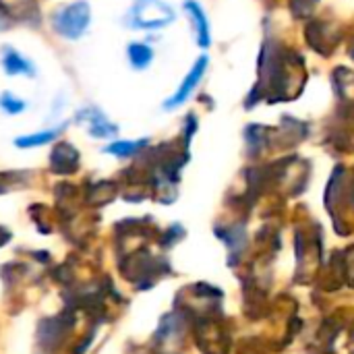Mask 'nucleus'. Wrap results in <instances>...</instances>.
<instances>
[{
	"label": "nucleus",
	"mask_w": 354,
	"mask_h": 354,
	"mask_svg": "<svg viewBox=\"0 0 354 354\" xmlns=\"http://www.w3.org/2000/svg\"><path fill=\"white\" fill-rule=\"evenodd\" d=\"M75 120H77L79 124H85L87 133H89L91 137H97V139L114 137L116 131H118V127H116L114 122H110V120L106 118V114H104L100 108H95V106H83V108L77 112Z\"/></svg>",
	"instance_id": "5"
},
{
	"label": "nucleus",
	"mask_w": 354,
	"mask_h": 354,
	"mask_svg": "<svg viewBox=\"0 0 354 354\" xmlns=\"http://www.w3.org/2000/svg\"><path fill=\"white\" fill-rule=\"evenodd\" d=\"M48 214H50V209L46 205H41V203H35V205L29 207V216H31V220L35 222V226H37V230L41 234L52 232V222H50Z\"/></svg>",
	"instance_id": "14"
},
{
	"label": "nucleus",
	"mask_w": 354,
	"mask_h": 354,
	"mask_svg": "<svg viewBox=\"0 0 354 354\" xmlns=\"http://www.w3.org/2000/svg\"><path fill=\"white\" fill-rule=\"evenodd\" d=\"M12 21L37 25L39 23V8L35 0H0Z\"/></svg>",
	"instance_id": "7"
},
{
	"label": "nucleus",
	"mask_w": 354,
	"mask_h": 354,
	"mask_svg": "<svg viewBox=\"0 0 354 354\" xmlns=\"http://www.w3.org/2000/svg\"><path fill=\"white\" fill-rule=\"evenodd\" d=\"M127 54H129V62H131L135 68H145V66L151 62V58H153L151 48L145 46V44H131Z\"/></svg>",
	"instance_id": "12"
},
{
	"label": "nucleus",
	"mask_w": 354,
	"mask_h": 354,
	"mask_svg": "<svg viewBox=\"0 0 354 354\" xmlns=\"http://www.w3.org/2000/svg\"><path fill=\"white\" fill-rule=\"evenodd\" d=\"M174 21V10L162 0H135L127 23L135 29H162Z\"/></svg>",
	"instance_id": "3"
},
{
	"label": "nucleus",
	"mask_w": 354,
	"mask_h": 354,
	"mask_svg": "<svg viewBox=\"0 0 354 354\" xmlns=\"http://www.w3.org/2000/svg\"><path fill=\"white\" fill-rule=\"evenodd\" d=\"M48 166H50V172L56 176H71L81 166V153L73 143L60 141L52 147L50 158H48Z\"/></svg>",
	"instance_id": "4"
},
{
	"label": "nucleus",
	"mask_w": 354,
	"mask_h": 354,
	"mask_svg": "<svg viewBox=\"0 0 354 354\" xmlns=\"http://www.w3.org/2000/svg\"><path fill=\"white\" fill-rule=\"evenodd\" d=\"M205 64H207V60H205V58H201V60L195 64V68L187 75V79L183 81V85H180V89L176 91V95H174V97H170V102H166V108H176V106H180V104L191 95V91L197 87L199 79H201V77H203V73H205Z\"/></svg>",
	"instance_id": "9"
},
{
	"label": "nucleus",
	"mask_w": 354,
	"mask_h": 354,
	"mask_svg": "<svg viewBox=\"0 0 354 354\" xmlns=\"http://www.w3.org/2000/svg\"><path fill=\"white\" fill-rule=\"evenodd\" d=\"M2 68L6 75H25V77H33L35 75V68H33V62L27 60L23 54H19L15 48H8L4 46L2 48Z\"/></svg>",
	"instance_id": "8"
},
{
	"label": "nucleus",
	"mask_w": 354,
	"mask_h": 354,
	"mask_svg": "<svg viewBox=\"0 0 354 354\" xmlns=\"http://www.w3.org/2000/svg\"><path fill=\"white\" fill-rule=\"evenodd\" d=\"M187 8L191 10L193 21H195V25H197L199 44H201V46H207V44H209V37H207V23H205V17H203L201 6H199V4H195V2H187Z\"/></svg>",
	"instance_id": "15"
},
{
	"label": "nucleus",
	"mask_w": 354,
	"mask_h": 354,
	"mask_svg": "<svg viewBox=\"0 0 354 354\" xmlns=\"http://www.w3.org/2000/svg\"><path fill=\"white\" fill-rule=\"evenodd\" d=\"M0 108H2L6 114L15 116V114H21V112L25 110V102H23L21 97H17L15 93L4 91V93L0 95Z\"/></svg>",
	"instance_id": "16"
},
{
	"label": "nucleus",
	"mask_w": 354,
	"mask_h": 354,
	"mask_svg": "<svg viewBox=\"0 0 354 354\" xmlns=\"http://www.w3.org/2000/svg\"><path fill=\"white\" fill-rule=\"evenodd\" d=\"M15 21L10 19V15L6 12V8L0 4V31H4V29H8L10 25H12Z\"/></svg>",
	"instance_id": "18"
},
{
	"label": "nucleus",
	"mask_w": 354,
	"mask_h": 354,
	"mask_svg": "<svg viewBox=\"0 0 354 354\" xmlns=\"http://www.w3.org/2000/svg\"><path fill=\"white\" fill-rule=\"evenodd\" d=\"M77 311L66 309L58 315L44 317L35 328V342L37 348L44 354H56L64 348V344L71 340L75 324H77Z\"/></svg>",
	"instance_id": "1"
},
{
	"label": "nucleus",
	"mask_w": 354,
	"mask_h": 354,
	"mask_svg": "<svg viewBox=\"0 0 354 354\" xmlns=\"http://www.w3.org/2000/svg\"><path fill=\"white\" fill-rule=\"evenodd\" d=\"M12 239V234H10V230H6L4 226H0V249L4 247V245H8V241Z\"/></svg>",
	"instance_id": "19"
},
{
	"label": "nucleus",
	"mask_w": 354,
	"mask_h": 354,
	"mask_svg": "<svg viewBox=\"0 0 354 354\" xmlns=\"http://www.w3.org/2000/svg\"><path fill=\"white\" fill-rule=\"evenodd\" d=\"M91 23V8L85 0L60 6L52 12V27L64 39H79Z\"/></svg>",
	"instance_id": "2"
},
{
	"label": "nucleus",
	"mask_w": 354,
	"mask_h": 354,
	"mask_svg": "<svg viewBox=\"0 0 354 354\" xmlns=\"http://www.w3.org/2000/svg\"><path fill=\"white\" fill-rule=\"evenodd\" d=\"M145 145H147V141H116V143L108 145L104 149V153H110L116 158H129V156H135Z\"/></svg>",
	"instance_id": "13"
},
{
	"label": "nucleus",
	"mask_w": 354,
	"mask_h": 354,
	"mask_svg": "<svg viewBox=\"0 0 354 354\" xmlns=\"http://www.w3.org/2000/svg\"><path fill=\"white\" fill-rule=\"evenodd\" d=\"M93 336H95V330H89L83 338H79V342L73 346V351L71 354H85L89 351V346H91V342H93Z\"/></svg>",
	"instance_id": "17"
},
{
	"label": "nucleus",
	"mask_w": 354,
	"mask_h": 354,
	"mask_svg": "<svg viewBox=\"0 0 354 354\" xmlns=\"http://www.w3.org/2000/svg\"><path fill=\"white\" fill-rule=\"evenodd\" d=\"M64 129H66V122H64V124H58V127H52V129H46V131L29 133V135L17 137V139H15V145L21 147V149H31V147L48 145V143H52Z\"/></svg>",
	"instance_id": "10"
},
{
	"label": "nucleus",
	"mask_w": 354,
	"mask_h": 354,
	"mask_svg": "<svg viewBox=\"0 0 354 354\" xmlns=\"http://www.w3.org/2000/svg\"><path fill=\"white\" fill-rule=\"evenodd\" d=\"M29 172H21V170H8V172H0V195L10 193L15 189H21L29 183Z\"/></svg>",
	"instance_id": "11"
},
{
	"label": "nucleus",
	"mask_w": 354,
	"mask_h": 354,
	"mask_svg": "<svg viewBox=\"0 0 354 354\" xmlns=\"http://www.w3.org/2000/svg\"><path fill=\"white\" fill-rule=\"evenodd\" d=\"M116 197V185L112 180L85 183L81 189V199L87 207H104Z\"/></svg>",
	"instance_id": "6"
}]
</instances>
